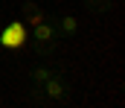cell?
<instances>
[{
    "label": "cell",
    "mask_w": 125,
    "mask_h": 108,
    "mask_svg": "<svg viewBox=\"0 0 125 108\" xmlns=\"http://www.w3.org/2000/svg\"><path fill=\"white\" fill-rule=\"evenodd\" d=\"M26 44L32 47L35 56H52L55 47L61 44V32H58V15H47L41 24H35L26 29Z\"/></svg>",
    "instance_id": "6da1fadb"
},
{
    "label": "cell",
    "mask_w": 125,
    "mask_h": 108,
    "mask_svg": "<svg viewBox=\"0 0 125 108\" xmlns=\"http://www.w3.org/2000/svg\"><path fill=\"white\" fill-rule=\"evenodd\" d=\"M41 91H44V96H47V102L52 105V102H64L67 96H70V82H67V76L61 70H55L44 85H41Z\"/></svg>",
    "instance_id": "7a4b0ae2"
},
{
    "label": "cell",
    "mask_w": 125,
    "mask_h": 108,
    "mask_svg": "<svg viewBox=\"0 0 125 108\" xmlns=\"http://www.w3.org/2000/svg\"><path fill=\"white\" fill-rule=\"evenodd\" d=\"M0 44L6 50H21L26 44V24L23 21H12V24L0 26Z\"/></svg>",
    "instance_id": "3957f363"
},
{
    "label": "cell",
    "mask_w": 125,
    "mask_h": 108,
    "mask_svg": "<svg viewBox=\"0 0 125 108\" xmlns=\"http://www.w3.org/2000/svg\"><path fill=\"white\" fill-rule=\"evenodd\" d=\"M21 18H23V24H26V29H29V26L41 24V21L47 18V12H44L38 3H32V0H29V3H23V9H21Z\"/></svg>",
    "instance_id": "277c9868"
},
{
    "label": "cell",
    "mask_w": 125,
    "mask_h": 108,
    "mask_svg": "<svg viewBox=\"0 0 125 108\" xmlns=\"http://www.w3.org/2000/svg\"><path fill=\"white\" fill-rule=\"evenodd\" d=\"M58 32H61V41L76 38L79 35V18L76 15H58Z\"/></svg>",
    "instance_id": "5b68a950"
},
{
    "label": "cell",
    "mask_w": 125,
    "mask_h": 108,
    "mask_svg": "<svg viewBox=\"0 0 125 108\" xmlns=\"http://www.w3.org/2000/svg\"><path fill=\"white\" fill-rule=\"evenodd\" d=\"M52 73H55V67H44V64H35V67L29 70V82H32V85H44V82H47Z\"/></svg>",
    "instance_id": "8992f818"
},
{
    "label": "cell",
    "mask_w": 125,
    "mask_h": 108,
    "mask_svg": "<svg viewBox=\"0 0 125 108\" xmlns=\"http://www.w3.org/2000/svg\"><path fill=\"white\" fill-rule=\"evenodd\" d=\"M84 9L90 15H108L111 12V0H84Z\"/></svg>",
    "instance_id": "52a82bcc"
}]
</instances>
